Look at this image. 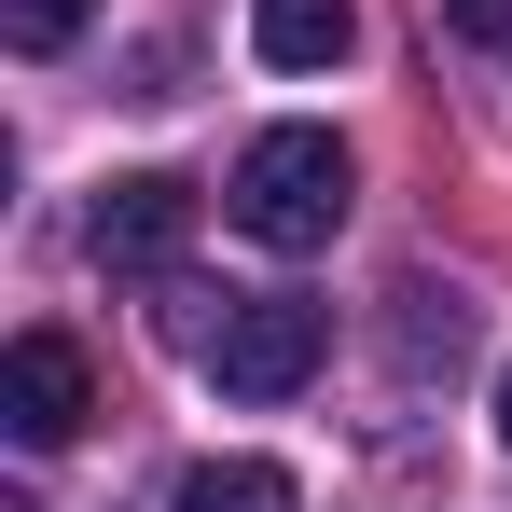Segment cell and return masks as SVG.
Instances as JSON below:
<instances>
[{"mask_svg": "<svg viewBox=\"0 0 512 512\" xmlns=\"http://www.w3.org/2000/svg\"><path fill=\"white\" fill-rule=\"evenodd\" d=\"M180 236H194V180H180V167H125V180L84 208L97 277H167V263H180Z\"/></svg>", "mask_w": 512, "mask_h": 512, "instance_id": "obj_4", "label": "cell"}, {"mask_svg": "<svg viewBox=\"0 0 512 512\" xmlns=\"http://www.w3.org/2000/svg\"><path fill=\"white\" fill-rule=\"evenodd\" d=\"M346 194H360V167H346V139L333 125H263L250 153L222 167V222L250 236V250H333V222H346Z\"/></svg>", "mask_w": 512, "mask_h": 512, "instance_id": "obj_1", "label": "cell"}, {"mask_svg": "<svg viewBox=\"0 0 512 512\" xmlns=\"http://www.w3.org/2000/svg\"><path fill=\"white\" fill-rule=\"evenodd\" d=\"M443 28H457L471 56H512V0H443Z\"/></svg>", "mask_w": 512, "mask_h": 512, "instance_id": "obj_9", "label": "cell"}, {"mask_svg": "<svg viewBox=\"0 0 512 512\" xmlns=\"http://www.w3.org/2000/svg\"><path fill=\"white\" fill-rule=\"evenodd\" d=\"M84 416H97V360L70 333H14V346H0V429H14L28 457L84 443Z\"/></svg>", "mask_w": 512, "mask_h": 512, "instance_id": "obj_3", "label": "cell"}, {"mask_svg": "<svg viewBox=\"0 0 512 512\" xmlns=\"http://www.w3.org/2000/svg\"><path fill=\"white\" fill-rule=\"evenodd\" d=\"M499 443H512V374H499Z\"/></svg>", "mask_w": 512, "mask_h": 512, "instance_id": "obj_10", "label": "cell"}, {"mask_svg": "<svg viewBox=\"0 0 512 512\" xmlns=\"http://www.w3.org/2000/svg\"><path fill=\"white\" fill-rule=\"evenodd\" d=\"M84 14H97V0H0V42H14V56H70Z\"/></svg>", "mask_w": 512, "mask_h": 512, "instance_id": "obj_8", "label": "cell"}, {"mask_svg": "<svg viewBox=\"0 0 512 512\" xmlns=\"http://www.w3.org/2000/svg\"><path fill=\"white\" fill-rule=\"evenodd\" d=\"M167 512H305V485H291L277 457H194Z\"/></svg>", "mask_w": 512, "mask_h": 512, "instance_id": "obj_6", "label": "cell"}, {"mask_svg": "<svg viewBox=\"0 0 512 512\" xmlns=\"http://www.w3.org/2000/svg\"><path fill=\"white\" fill-rule=\"evenodd\" d=\"M360 42V0H250V56L263 70H333Z\"/></svg>", "mask_w": 512, "mask_h": 512, "instance_id": "obj_5", "label": "cell"}, {"mask_svg": "<svg viewBox=\"0 0 512 512\" xmlns=\"http://www.w3.org/2000/svg\"><path fill=\"white\" fill-rule=\"evenodd\" d=\"M194 360H208V388H236V402H291L319 360H333V305H305V291H222V319H194Z\"/></svg>", "mask_w": 512, "mask_h": 512, "instance_id": "obj_2", "label": "cell"}, {"mask_svg": "<svg viewBox=\"0 0 512 512\" xmlns=\"http://www.w3.org/2000/svg\"><path fill=\"white\" fill-rule=\"evenodd\" d=\"M471 360V305L457 291H402V374H457Z\"/></svg>", "mask_w": 512, "mask_h": 512, "instance_id": "obj_7", "label": "cell"}]
</instances>
